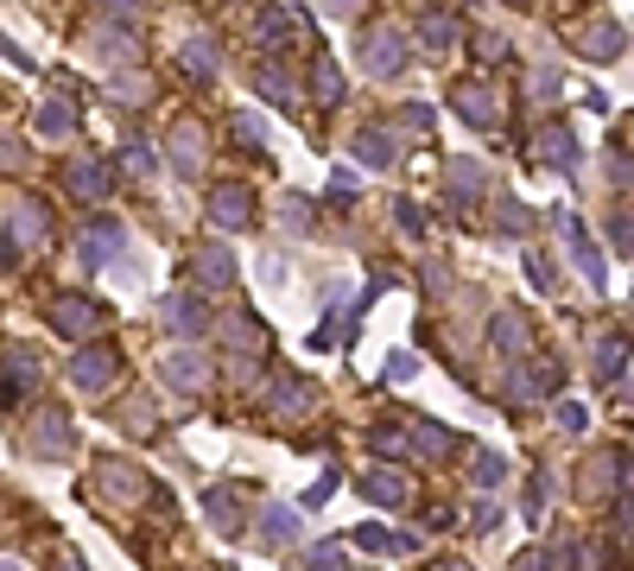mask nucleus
I'll return each instance as SVG.
<instances>
[{
  "mask_svg": "<svg viewBox=\"0 0 634 571\" xmlns=\"http://www.w3.org/2000/svg\"><path fill=\"white\" fill-rule=\"evenodd\" d=\"M13 267H20V241L0 229V273H13Z\"/></svg>",
  "mask_w": 634,
  "mask_h": 571,
  "instance_id": "nucleus-50",
  "label": "nucleus"
},
{
  "mask_svg": "<svg viewBox=\"0 0 634 571\" xmlns=\"http://www.w3.org/2000/svg\"><path fill=\"white\" fill-rule=\"evenodd\" d=\"M444 184H451L456 209H476V197L488 191V165H482V159H451V165H444Z\"/></svg>",
  "mask_w": 634,
  "mask_h": 571,
  "instance_id": "nucleus-11",
  "label": "nucleus"
},
{
  "mask_svg": "<svg viewBox=\"0 0 634 571\" xmlns=\"http://www.w3.org/2000/svg\"><path fill=\"white\" fill-rule=\"evenodd\" d=\"M552 388H558V363H552V356L514 368V394H520V400H539V394H552Z\"/></svg>",
  "mask_w": 634,
  "mask_h": 571,
  "instance_id": "nucleus-23",
  "label": "nucleus"
},
{
  "mask_svg": "<svg viewBox=\"0 0 634 571\" xmlns=\"http://www.w3.org/2000/svg\"><path fill=\"white\" fill-rule=\"evenodd\" d=\"M254 89H260V96H267L273 108H299V89H292V71H286V64H273V57H267V64L254 71Z\"/></svg>",
  "mask_w": 634,
  "mask_h": 571,
  "instance_id": "nucleus-20",
  "label": "nucleus"
},
{
  "mask_svg": "<svg viewBox=\"0 0 634 571\" xmlns=\"http://www.w3.org/2000/svg\"><path fill=\"white\" fill-rule=\"evenodd\" d=\"M597 375H603V388H609V381L622 388V375H628V356H622V337H615V343H603V349H597Z\"/></svg>",
  "mask_w": 634,
  "mask_h": 571,
  "instance_id": "nucleus-36",
  "label": "nucleus"
},
{
  "mask_svg": "<svg viewBox=\"0 0 634 571\" xmlns=\"http://www.w3.org/2000/svg\"><path fill=\"white\" fill-rule=\"evenodd\" d=\"M45 317H51V331H57V337H96V331H101V305H96V299H83V292H57Z\"/></svg>",
  "mask_w": 634,
  "mask_h": 571,
  "instance_id": "nucleus-5",
  "label": "nucleus"
},
{
  "mask_svg": "<svg viewBox=\"0 0 634 571\" xmlns=\"http://www.w3.org/2000/svg\"><path fill=\"white\" fill-rule=\"evenodd\" d=\"M96 489H108L115 502H133V495L147 489V476H140L133 464H101L96 470Z\"/></svg>",
  "mask_w": 634,
  "mask_h": 571,
  "instance_id": "nucleus-26",
  "label": "nucleus"
},
{
  "mask_svg": "<svg viewBox=\"0 0 634 571\" xmlns=\"http://www.w3.org/2000/svg\"><path fill=\"white\" fill-rule=\"evenodd\" d=\"M197 280L209 286V292H228V286H235V255H228L223 241L197 248Z\"/></svg>",
  "mask_w": 634,
  "mask_h": 571,
  "instance_id": "nucleus-19",
  "label": "nucleus"
},
{
  "mask_svg": "<svg viewBox=\"0 0 634 571\" xmlns=\"http://www.w3.org/2000/svg\"><path fill=\"white\" fill-rule=\"evenodd\" d=\"M502 52H507V45L495 39V32H482V39H476V57H502Z\"/></svg>",
  "mask_w": 634,
  "mask_h": 571,
  "instance_id": "nucleus-55",
  "label": "nucleus"
},
{
  "mask_svg": "<svg viewBox=\"0 0 634 571\" xmlns=\"http://www.w3.org/2000/svg\"><path fill=\"white\" fill-rule=\"evenodd\" d=\"M355 159H362L368 172H387V165H394V133H387V128H362V133H355Z\"/></svg>",
  "mask_w": 634,
  "mask_h": 571,
  "instance_id": "nucleus-25",
  "label": "nucleus"
},
{
  "mask_svg": "<svg viewBox=\"0 0 634 571\" xmlns=\"http://www.w3.org/2000/svg\"><path fill=\"white\" fill-rule=\"evenodd\" d=\"M209 223H223V229H254V184H209Z\"/></svg>",
  "mask_w": 634,
  "mask_h": 571,
  "instance_id": "nucleus-7",
  "label": "nucleus"
},
{
  "mask_svg": "<svg viewBox=\"0 0 634 571\" xmlns=\"http://www.w3.org/2000/svg\"><path fill=\"white\" fill-rule=\"evenodd\" d=\"M609 241H615V255H628V216L615 209V229H609Z\"/></svg>",
  "mask_w": 634,
  "mask_h": 571,
  "instance_id": "nucleus-53",
  "label": "nucleus"
},
{
  "mask_svg": "<svg viewBox=\"0 0 634 571\" xmlns=\"http://www.w3.org/2000/svg\"><path fill=\"white\" fill-rule=\"evenodd\" d=\"M299 32H311L299 7H267V13H254V52H260V57H279L292 39H299Z\"/></svg>",
  "mask_w": 634,
  "mask_h": 571,
  "instance_id": "nucleus-3",
  "label": "nucleus"
},
{
  "mask_svg": "<svg viewBox=\"0 0 634 571\" xmlns=\"http://www.w3.org/2000/svg\"><path fill=\"white\" fill-rule=\"evenodd\" d=\"M0 172H25V147H20V140H0Z\"/></svg>",
  "mask_w": 634,
  "mask_h": 571,
  "instance_id": "nucleus-48",
  "label": "nucleus"
},
{
  "mask_svg": "<svg viewBox=\"0 0 634 571\" xmlns=\"http://www.w3.org/2000/svg\"><path fill=\"white\" fill-rule=\"evenodd\" d=\"M558 229H565V241H571V255H578V267L590 273V286H603V292H609V267H603V248H597V235L583 229L578 216H558Z\"/></svg>",
  "mask_w": 634,
  "mask_h": 571,
  "instance_id": "nucleus-10",
  "label": "nucleus"
},
{
  "mask_svg": "<svg viewBox=\"0 0 634 571\" xmlns=\"http://www.w3.org/2000/svg\"><path fill=\"white\" fill-rule=\"evenodd\" d=\"M350 540L362 546V552H406V546H412V540H400V534H387V527H355Z\"/></svg>",
  "mask_w": 634,
  "mask_h": 571,
  "instance_id": "nucleus-35",
  "label": "nucleus"
},
{
  "mask_svg": "<svg viewBox=\"0 0 634 571\" xmlns=\"http://www.w3.org/2000/svg\"><path fill=\"white\" fill-rule=\"evenodd\" d=\"M362 495L380 502V508H394V502H406V476L400 470H368V476H362Z\"/></svg>",
  "mask_w": 634,
  "mask_h": 571,
  "instance_id": "nucleus-28",
  "label": "nucleus"
},
{
  "mask_svg": "<svg viewBox=\"0 0 634 571\" xmlns=\"http://www.w3.org/2000/svg\"><path fill=\"white\" fill-rule=\"evenodd\" d=\"M470 476H476L482 489H488V483H502V457H495V451H482L476 464H470Z\"/></svg>",
  "mask_w": 634,
  "mask_h": 571,
  "instance_id": "nucleus-44",
  "label": "nucleus"
},
{
  "mask_svg": "<svg viewBox=\"0 0 634 571\" xmlns=\"http://www.w3.org/2000/svg\"><path fill=\"white\" fill-rule=\"evenodd\" d=\"M527 96H533V103H552V96H558V77H552V71H533V77H527Z\"/></svg>",
  "mask_w": 634,
  "mask_h": 571,
  "instance_id": "nucleus-45",
  "label": "nucleus"
},
{
  "mask_svg": "<svg viewBox=\"0 0 634 571\" xmlns=\"http://www.w3.org/2000/svg\"><path fill=\"white\" fill-rule=\"evenodd\" d=\"M121 172H127V179H140V184H152V172H159V153H152L147 140H127V147H121Z\"/></svg>",
  "mask_w": 634,
  "mask_h": 571,
  "instance_id": "nucleus-30",
  "label": "nucleus"
},
{
  "mask_svg": "<svg viewBox=\"0 0 634 571\" xmlns=\"http://www.w3.org/2000/svg\"><path fill=\"white\" fill-rule=\"evenodd\" d=\"M400 121L419 133V140H426V133H431V108H426V103H406V108H400Z\"/></svg>",
  "mask_w": 634,
  "mask_h": 571,
  "instance_id": "nucleus-46",
  "label": "nucleus"
},
{
  "mask_svg": "<svg viewBox=\"0 0 634 571\" xmlns=\"http://www.w3.org/2000/svg\"><path fill=\"white\" fill-rule=\"evenodd\" d=\"M235 140H241V147H267V121H260L254 108H241V115H235Z\"/></svg>",
  "mask_w": 634,
  "mask_h": 571,
  "instance_id": "nucleus-39",
  "label": "nucleus"
},
{
  "mask_svg": "<svg viewBox=\"0 0 634 571\" xmlns=\"http://www.w3.org/2000/svg\"><path fill=\"white\" fill-rule=\"evenodd\" d=\"M115 375H121V363H115V349H83V356L71 363V381H76L83 394H101L108 381H115Z\"/></svg>",
  "mask_w": 634,
  "mask_h": 571,
  "instance_id": "nucleus-14",
  "label": "nucleus"
},
{
  "mask_svg": "<svg viewBox=\"0 0 634 571\" xmlns=\"http://www.w3.org/2000/svg\"><path fill=\"white\" fill-rule=\"evenodd\" d=\"M318 7H324V13H336V20H355V13H362V0H318Z\"/></svg>",
  "mask_w": 634,
  "mask_h": 571,
  "instance_id": "nucleus-52",
  "label": "nucleus"
},
{
  "mask_svg": "<svg viewBox=\"0 0 634 571\" xmlns=\"http://www.w3.org/2000/svg\"><path fill=\"white\" fill-rule=\"evenodd\" d=\"M527 280L539 286V292H552V267H546V255H527Z\"/></svg>",
  "mask_w": 634,
  "mask_h": 571,
  "instance_id": "nucleus-49",
  "label": "nucleus"
},
{
  "mask_svg": "<svg viewBox=\"0 0 634 571\" xmlns=\"http://www.w3.org/2000/svg\"><path fill=\"white\" fill-rule=\"evenodd\" d=\"M0 57H7V64H20V71H32V57H25L20 45H13V39H0Z\"/></svg>",
  "mask_w": 634,
  "mask_h": 571,
  "instance_id": "nucleus-54",
  "label": "nucleus"
},
{
  "mask_svg": "<svg viewBox=\"0 0 634 571\" xmlns=\"http://www.w3.org/2000/svg\"><path fill=\"white\" fill-rule=\"evenodd\" d=\"M32 451H39V457H71V419L45 413L32 425Z\"/></svg>",
  "mask_w": 634,
  "mask_h": 571,
  "instance_id": "nucleus-24",
  "label": "nucleus"
},
{
  "mask_svg": "<svg viewBox=\"0 0 634 571\" xmlns=\"http://www.w3.org/2000/svg\"><path fill=\"white\" fill-rule=\"evenodd\" d=\"M419 451H426V457H444V451H451V432H444V425H419Z\"/></svg>",
  "mask_w": 634,
  "mask_h": 571,
  "instance_id": "nucleus-43",
  "label": "nucleus"
},
{
  "mask_svg": "<svg viewBox=\"0 0 634 571\" xmlns=\"http://www.w3.org/2000/svg\"><path fill=\"white\" fill-rule=\"evenodd\" d=\"M96 57H101V64H133V57H140V32L127 26V20L96 26Z\"/></svg>",
  "mask_w": 634,
  "mask_h": 571,
  "instance_id": "nucleus-16",
  "label": "nucleus"
},
{
  "mask_svg": "<svg viewBox=\"0 0 634 571\" xmlns=\"http://www.w3.org/2000/svg\"><path fill=\"white\" fill-rule=\"evenodd\" d=\"M279 223H286V235H311V223H318V209L304 204V197H286V204H279Z\"/></svg>",
  "mask_w": 634,
  "mask_h": 571,
  "instance_id": "nucleus-38",
  "label": "nucleus"
},
{
  "mask_svg": "<svg viewBox=\"0 0 634 571\" xmlns=\"http://www.w3.org/2000/svg\"><path fill=\"white\" fill-rule=\"evenodd\" d=\"M108 96H115L121 108H140V103H152V83L147 77H115L108 83Z\"/></svg>",
  "mask_w": 634,
  "mask_h": 571,
  "instance_id": "nucleus-37",
  "label": "nucleus"
},
{
  "mask_svg": "<svg viewBox=\"0 0 634 571\" xmlns=\"http://www.w3.org/2000/svg\"><path fill=\"white\" fill-rule=\"evenodd\" d=\"M7 235H13V241H51V209L32 204V197H13V209H7Z\"/></svg>",
  "mask_w": 634,
  "mask_h": 571,
  "instance_id": "nucleus-15",
  "label": "nucleus"
},
{
  "mask_svg": "<svg viewBox=\"0 0 634 571\" xmlns=\"http://www.w3.org/2000/svg\"><path fill=\"white\" fill-rule=\"evenodd\" d=\"M159 317L172 324L178 337H203V299H197V292H172V299H159Z\"/></svg>",
  "mask_w": 634,
  "mask_h": 571,
  "instance_id": "nucleus-17",
  "label": "nucleus"
},
{
  "mask_svg": "<svg viewBox=\"0 0 634 571\" xmlns=\"http://www.w3.org/2000/svg\"><path fill=\"white\" fill-rule=\"evenodd\" d=\"M456 13H426V20H419V45H426V52H451L456 45Z\"/></svg>",
  "mask_w": 634,
  "mask_h": 571,
  "instance_id": "nucleus-29",
  "label": "nucleus"
},
{
  "mask_svg": "<svg viewBox=\"0 0 634 571\" xmlns=\"http://www.w3.org/2000/svg\"><path fill=\"white\" fill-rule=\"evenodd\" d=\"M304 565H311V571H330V565H336V540H324L311 559H304Z\"/></svg>",
  "mask_w": 634,
  "mask_h": 571,
  "instance_id": "nucleus-51",
  "label": "nucleus"
},
{
  "mask_svg": "<svg viewBox=\"0 0 634 571\" xmlns=\"http://www.w3.org/2000/svg\"><path fill=\"white\" fill-rule=\"evenodd\" d=\"M571 45H578L590 64H615V57L628 52V32L615 26V20H583V26L571 32Z\"/></svg>",
  "mask_w": 634,
  "mask_h": 571,
  "instance_id": "nucleus-8",
  "label": "nucleus"
},
{
  "mask_svg": "<svg viewBox=\"0 0 634 571\" xmlns=\"http://www.w3.org/2000/svg\"><path fill=\"white\" fill-rule=\"evenodd\" d=\"M32 133H45V140H71L76 133V108H71V96H51L39 115H32Z\"/></svg>",
  "mask_w": 634,
  "mask_h": 571,
  "instance_id": "nucleus-22",
  "label": "nucleus"
},
{
  "mask_svg": "<svg viewBox=\"0 0 634 571\" xmlns=\"http://www.w3.org/2000/svg\"><path fill=\"white\" fill-rule=\"evenodd\" d=\"M39 388V356H32V349H7V375H0V400H7V407H13V400H25V394Z\"/></svg>",
  "mask_w": 634,
  "mask_h": 571,
  "instance_id": "nucleus-13",
  "label": "nucleus"
},
{
  "mask_svg": "<svg viewBox=\"0 0 634 571\" xmlns=\"http://www.w3.org/2000/svg\"><path fill=\"white\" fill-rule=\"evenodd\" d=\"M451 108L470 121V128H482V133H495L502 128V108H495V89L482 77H456L451 83Z\"/></svg>",
  "mask_w": 634,
  "mask_h": 571,
  "instance_id": "nucleus-4",
  "label": "nucleus"
},
{
  "mask_svg": "<svg viewBox=\"0 0 634 571\" xmlns=\"http://www.w3.org/2000/svg\"><path fill=\"white\" fill-rule=\"evenodd\" d=\"M412 375H419V356H412V349H394V356H387V381H412Z\"/></svg>",
  "mask_w": 634,
  "mask_h": 571,
  "instance_id": "nucleus-42",
  "label": "nucleus"
},
{
  "mask_svg": "<svg viewBox=\"0 0 634 571\" xmlns=\"http://www.w3.org/2000/svg\"><path fill=\"white\" fill-rule=\"evenodd\" d=\"M178 71H184L191 83H209L216 71H223V45H216L209 32H191V39L178 45Z\"/></svg>",
  "mask_w": 634,
  "mask_h": 571,
  "instance_id": "nucleus-9",
  "label": "nucleus"
},
{
  "mask_svg": "<svg viewBox=\"0 0 634 571\" xmlns=\"http://www.w3.org/2000/svg\"><path fill=\"white\" fill-rule=\"evenodd\" d=\"M330 197H336V204H355V197H362V184H355L350 165H336V172H330Z\"/></svg>",
  "mask_w": 634,
  "mask_h": 571,
  "instance_id": "nucleus-41",
  "label": "nucleus"
},
{
  "mask_svg": "<svg viewBox=\"0 0 634 571\" xmlns=\"http://www.w3.org/2000/svg\"><path fill=\"white\" fill-rule=\"evenodd\" d=\"M406 26H375L368 39H362V71L368 77H400L406 71Z\"/></svg>",
  "mask_w": 634,
  "mask_h": 571,
  "instance_id": "nucleus-2",
  "label": "nucleus"
},
{
  "mask_svg": "<svg viewBox=\"0 0 634 571\" xmlns=\"http://www.w3.org/2000/svg\"><path fill=\"white\" fill-rule=\"evenodd\" d=\"M495 349L502 356H527V317H514V312L495 317Z\"/></svg>",
  "mask_w": 634,
  "mask_h": 571,
  "instance_id": "nucleus-31",
  "label": "nucleus"
},
{
  "mask_svg": "<svg viewBox=\"0 0 634 571\" xmlns=\"http://www.w3.org/2000/svg\"><path fill=\"white\" fill-rule=\"evenodd\" d=\"M159 375H165V381H172V388H203V381H209V368H203V356L197 349H172V356H165V363H159Z\"/></svg>",
  "mask_w": 634,
  "mask_h": 571,
  "instance_id": "nucleus-21",
  "label": "nucleus"
},
{
  "mask_svg": "<svg viewBox=\"0 0 634 571\" xmlns=\"http://www.w3.org/2000/svg\"><path fill=\"white\" fill-rule=\"evenodd\" d=\"M172 172L184 184L203 179V128H197V121H178V128H172Z\"/></svg>",
  "mask_w": 634,
  "mask_h": 571,
  "instance_id": "nucleus-12",
  "label": "nucleus"
},
{
  "mask_svg": "<svg viewBox=\"0 0 634 571\" xmlns=\"http://www.w3.org/2000/svg\"><path fill=\"white\" fill-rule=\"evenodd\" d=\"M292 534H299V515H292V508H267V515H260V540L267 546H286Z\"/></svg>",
  "mask_w": 634,
  "mask_h": 571,
  "instance_id": "nucleus-33",
  "label": "nucleus"
},
{
  "mask_svg": "<svg viewBox=\"0 0 634 571\" xmlns=\"http://www.w3.org/2000/svg\"><path fill=\"white\" fill-rule=\"evenodd\" d=\"M533 153L546 159V165H558L565 179L578 172V140H571V128H539V140H533Z\"/></svg>",
  "mask_w": 634,
  "mask_h": 571,
  "instance_id": "nucleus-18",
  "label": "nucleus"
},
{
  "mask_svg": "<svg viewBox=\"0 0 634 571\" xmlns=\"http://www.w3.org/2000/svg\"><path fill=\"white\" fill-rule=\"evenodd\" d=\"M507 7H527V0H507Z\"/></svg>",
  "mask_w": 634,
  "mask_h": 571,
  "instance_id": "nucleus-59",
  "label": "nucleus"
},
{
  "mask_svg": "<svg viewBox=\"0 0 634 571\" xmlns=\"http://www.w3.org/2000/svg\"><path fill=\"white\" fill-rule=\"evenodd\" d=\"M273 413H299V407H311V394H304V388H311V381H299V375H279V381H273Z\"/></svg>",
  "mask_w": 634,
  "mask_h": 571,
  "instance_id": "nucleus-34",
  "label": "nucleus"
},
{
  "mask_svg": "<svg viewBox=\"0 0 634 571\" xmlns=\"http://www.w3.org/2000/svg\"><path fill=\"white\" fill-rule=\"evenodd\" d=\"M311 96H318V108L343 103V71H336V57H318V64H311Z\"/></svg>",
  "mask_w": 634,
  "mask_h": 571,
  "instance_id": "nucleus-27",
  "label": "nucleus"
},
{
  "mask_svg": "<svg viewBox=\"0 0 634 571\" xmlns=\"http://www.w3.org/2000/svg\"><path fill=\"white\" fill-rule=\"evenodd\" d=\"M76 248H83V260H89V267H121V273H140V267H133V255H127V223H121V216H96V223L83 229V241H76Z\"/></svg>",
  "mask_w": 634,
  "mask_h": 571,
  "instance_id": "nucleus-1",
  "label": "nucleus"
},
{
  "mask_svg": "<svg viewBox=\"0 0 634 571\" xmlns=\"http://www.w3.org/2000/svg\"><path fill=\"white\" fill-rule=\"evenodd\" d=\"M57 571H83V559H76V552H64V559H57Z\"/></svg>",
  "mask_w": 634,
  "mask_h": 571,
  "instance_id": "nucleus-57",
  "label": "nucleus"
},
{
  "mask_svg": "<svg viewBox=\"0 0 634 571\" xmlns=\"http://www.w3.org/2000/svg\"><path fill=\"white\" fill-rule=\"evenodd\" d=\"M223 331H228V349H241V356H248V349H260V337H267V331H260V317H248V312H235Z\"/></svg>",
  "mask_w": 634,
  "mask_h": 571,
  "instance_id": "nucleus-32",
  "label": "nucleus"
},
{
  "mask_svg": "<svg viewBox=\"0 0 634 571\" xmlns=\"http://www.w3.org/2000/svg\"><path fill=\"white\" fill-rule=\"evenodd\" d=\"M0 571H20V565H13V559H0Z\"/></svg>",
  "mask_w": 634,
  "mask_h": 571,
  "instance_id": "nucleus-58",
  "label": "nucleus"
},
{
  "mask_svg": "<svg viewBox=\"0 0 634 571\" xmlns=\"http://www.w3.org/2000/svg\"><path fill=\"white\" fill-rule=\"evenodd\" d=\"M203 515L216 520V527H235V495H228V489H209V495H203Z\"/></svg>",
  "mask_w": 634,
  "mask_h": 571,
  "instance_id": "nucleus-40",
  "label": "nucleus"
},
{
  "mask_svg": "<svg viewBox=\"0 0 634 571\" xmlns=\"http://www.w3.org/2000/svg\"><path fill=\"white\" fill-rule=\"evenodd\" d=\"M394 216H400L406 235H426V209H419V204H406V197H400V204H394Z\"/></svg>",
  "mask_w": 634,
  "mask_h": 571,
  "instance_id": "nucleus-47",
  "label": "nucleus"
},
{
  "mask_svg": "<svg viewBox=\"0 0 634 571\" xmlns=\"http://www.w3.org/2000/svg\"><path fill=\"white\" fill-rule=\"evenodd\" d=\"M108 7H115V13H127V20H133V13H140V7H147V0H108Z\"/></svg>",
  "mask_w": 634,
  "mask_h": 571,
  "instance_id": "nucleus-56",
  "label": "nucleus"
},
{
  "mask_svg": "<svg viewBox=\"0 0 634 571\" xmlns=\"http://www.w3.org/2000/svg\"><path fill=\"white\" fill-rule=\"evenodd\" d=\"M64 191H71L76 204H101V197L115 191V172H108V159L76 153L71 165H64Z\"/></svg>",
  "mask_w": 634,
  "mask_h": 571,
  "instance_id": "nucleus-6",
  "label": "nucleus"
}]
</instances>
